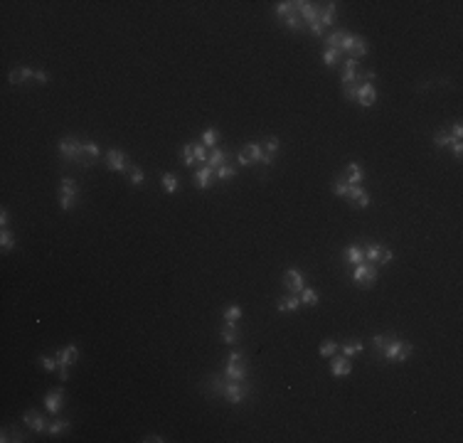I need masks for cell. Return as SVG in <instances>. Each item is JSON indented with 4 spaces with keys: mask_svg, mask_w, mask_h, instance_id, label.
<instances>
[{
    "mask_svg": "<svg viewBox=\"0 0 463 443\" xmlns=\"http://www.w3.org/2000/svg\"><path fill=\"white\" fill-rule=\"evenodd\" d=\"M352 45H355V35H347V32H345V37H343V42H340V52H352Z\"/></svg>",
    "mask_w": 463,
    "mask_h": 443,
    "instance_id": "816d5d0a",
    "label": "cell"
},
{
    "mask_svg": "<svg viewBox=\"0 0 463 443\" xmlns=\"http://www.w3.org/2000/svg\"><path fill=\"white\" fill-rule=\"evenodd\" d=\"M345 177H347V182H350V185H360V182L365 180V172H362L360 163H350V165H347V170H345Z\"/></svg>",
    "mask_w": 463,
    "mask_h": 443,
    "instance_id": "7402d4cb",
    "label": "cell"
},
{
    "mask_svg": "<svg viewBox=\"0 0 463 443\" xmlns=\"http://www.w3.org/2000/svg\"><path fill=\"white\" fill-rule=\"evenodd\" d=\"M301 303H306V305H318V303H320L318 291H313V288H303V291H301Z\"/></svg>",
    "mask_w": 463,
    "mask_h": 443,
    "instance_id": "8d00e7d4",
    "label": "cell"
},
{
    "mask_svg": "<svg viewBox=\"0 0 463 443\" xmlns=\"http://www.w3.org/2000/svg\"><path fill=\"white\" fill-rule=\"evenodd\" d=\"M8 222H10V214H8V209H3L0 212V224H3V229L8 227Z\"/></svg>",
    "mask_w": 463,
    "mask_h": 443,
    "instance_id": "94428289",
    "label": "cell"
},
{
    "mask_svg": "<svg viewBox=\"0 0 463 443\" xmlns=\"http://www.w3.org/2000/svg\"><path fill=\"white\" fill-rule=\"evenodd\" d=\"M212 167L209 165H204V167H200L197 172H195V187L197 190H207L209 187V182H212Z\"/></svg>",
    "mask_w": 463,
    "mask_h": 443,
    "instance_id": "d6986e66",
    "label": "cell"
},
{
    "mask_svg": "<svg viewBox=\"0 0 463 443\" xmlns=\"http://www.w3.org/2000/svg\"><path fill=\"white\" fill-rule=\"evenodd\" d=\"M352 281L360 286V288H372L375 281H377V266L375 264H357L355 271H352Z\"/></svg>",
    "mask_w": 463,
    "mask_h": 443,
    "instance_id": "5b68a950",
    "label": "cell"
},
{
    "mask_svg": "<svg viewBox=\"0 0 463 443\" xmlns=\"http://www.w3.org/2000/svg\"><path fill=\"white\" fill-rule=\"evenodd\" d=\"M451 150H453L456 158H461V153H463V143H461V140H453V143H451Z\"/></svg>",
    "mask_w": 463,
    "mask_h": 443,
    "instance_id": "9f6ffc18",
    "label": "cell"
},
{
    "mask_svg": "<svg viewBox=\"0 0 463 443\" xmlns=\"http://www.w3.org/2000/svg\"><path fill=\"white\" fill-rule=\"evenodd\" d=\"M347 199H352V204H355L357 209H365V207H370V204H372V199H370V194H367V190H365L362 185H352V190H350Z\"/></svg>",
    "mask_w": 463,
    "mask_h": 443,
    "instance_id": "9a60e30c",
    "label": "cell"
},
{
    "mask_svg": "<svg viewBox=\"0 0 463 443\" xmlns=\"http://www.w3.org/2000/svg\"><path fill=\"white\" fill-rule=\"evenodd\" d=\"M239 318H242V308L239 305H227L224 308V323H227V328H237Z\"/></svg>",
    "mask_w": 463,
    "mask_h": 443,
    "instance_id": "cb8c5ba5",
    "label": "cell"
},
{
    "mask_svg": "<svg viewBox=\"0 0 463 443\" xmlns=\"http://www.w3.org/2000/svg\"><path fill=\"white\" fill-rule=\"evenodd\" d=\"M242 360V352H229V357H227V362H239Z\"/></svg>",
    "mask_w": 463,
    "mask_h": 443,
    "instance_id": "6125c7cd",
    "label": "cell"
},
{
    "mask_svg": "<svg viewBox=\"0 0 463 443\" xmlns=\"http://www.w3.org/2000/svg\"><path fill=\"white\" fill-rule=\"evenodd\" d=\"M360 69V62L357 59H352V57H347L345 62H343V84H357V82H362V72H357Z\"/></svg>",
    "mask_w": 463,
    "mask_h": 443,
    "instance_id": "9c48e42d",
    "label": "cell"
},
{
    "mask_svg": "<svg viewBox=\"0 0 463 443\" xmlns=\"http://www.w3.org/2000/svg\"><path fill=\"white\" fill-rule=\"evenodd\" d=\"M224 163H227V150L212 148V153H209V158H207V165H209L212 170H217V167H222Z\"/></svg>",
    "mask_w": 463,
    "mask_h": 443,
    "instance_id": "603a6c76",
    "label": "cell"
},
{
    "mask_svg": "<svg viewBox=\"0 0 463 443\" xmlns=\"http://www.w3.org/2000/svg\"><path fill=\"white\" fill-rule=\"evenodd\" d=\"M69 426H72V423H69L67 418H57V421H52V423L47 426V431H50L52 436H57V433H64V431H69Z\"/></svg>",
    "mask_w": 463,
    "mask_h": 443,
    "instance_id": "f35d334b",
    "label": "cell"
},
{
    "mask_svg": "<svg viewBox=\"0 0 463 443\" xmlns=\"http://www.w3.org/2000/svg\"><path fill=\"white\" fill-rule=\"evenodd\" d=\"M343 256H345V261L352 264V266L365 264V251H362L360 247H345V249H343Z\"/></svg>",
    "mask_w": 463,
    "mask_h": 443,
    "instance_id": "ffe728a7",
    "label": "cell"
},
{
    "mask_svg": "<svg viewBox=\"0 0 463 443\" xmlns=\"http://www.w3.org/2000/svg\"><path fill=\"white\" fill-rule=\"evenodd\" d=\"M0 441H3V443H8V441H25V436L18 431V428H13V431H8V428H3V433H0Z\"/></svg>",
    "mask_w": 463,
    "mask_h": 443,
    "instance_id": "b9f144b4",
    "label": "cell"
},
{
    "mask_svg": "<svg viewBox=\"0 0 463 443\" xmlns=\"http://www.w3.org/2000/svg\"><path fill=\"white\" fill-rule=\"evenodd\" d=\"M350 372H352L350 357L340 355V357H333V360H330V374H333V377H345V374H350Z\"/></svg>",
    "mask_w": 463,
    "mask_h": 443,
    "instance_id": "2e32d148",
    "label": "cell"
},
{
    "mask_svg": "<svg viewBox=\"0 0 463 443\" xmlns=\"http://www.w3.org/2000/svg\"><path fill=\"white\" fill-rule=\"evenodd\" d=\"M128 177H131L133 185H143V180H145V175H143L141 167H131V170H128Z\"/></svg>",
    "mask_w": 463,
    "mask_h": 443,
    "instance_id": "681fc988",
    "label": "cell"
},
{
    "mask_svg": "<svg viewBox=\"0 0 463 443\" xmlns=\"http://www.w3.org/2000/svg\"><path fill=\"white\" fill-rule=\"evenodd\" d=\"M64 406V389H50L45 394V409L50 414H59Z\"/></svg>",
    "mask_w": 463,
    "mask_h": 443,
    "instance_id": "8fae6325",
    "label": "cell"
},
{
    "mask_svg": "<svg viewBox=\"0 0 463 443\" xmlns=\"http://www.w3.org/2000/svg\"><path fill=\"white\" fill-rule=\"evenodd\" d=\"M141 441H143V443H163L165 438H163V436H145V438H141Z\"/></svg>",
    "mask_w": 463,
    "mask_h": 443,
    "instance_id": "91938a15",
    "label": "cell"
},
{
    "mask_svg": "<svg viewBox=\"0 0 463 443\" xmlns=\"http://www.w3.org/2000/svg\"><path fill=\"white\" fill-rule=\"evenodd\" d=\"M23 421H25L32 431H37V433L47 431V421H45V416H42L40 411H35V409H28V411L23 414Z\"/></svg>",
    "mask_w": 463,
    "mask_h": 443,
    "instance_id": "4fadbf2b",
    "label": "cell"
},
{
    "mask_svg": "<svg viewBox=\"0 0 463 443\" xmlns=\"http://www.w3.org/2000/svg\"><path fill=\"white\" fill-rule=\"evenodd\" d=\"M160 182H163V190H165V192H177V190H180V180H177V175H173V172H163Z\"/></svg>",
    "mask_w": 463,
    "mask_h": 443,
    "instance_id": "83f0119b",
    "label": "cell"
},
{
    "mask_svg": "<svg viewBox=\"0 0 463 443\" xmlns=\"http://www.w3.org/2000/svg\"><path fill=\"white\" fill-rule=\"evenodd\" d=\"M264 143H266V155H271V158H274V153L279 150V138H276V136H271V138H266Z\"/></svg>",
    "mask_w": 463,
    "mask_h": 443,
    "instance_id": "f5cc1de1",
    "label": "cell"
},
{
    "mask_svg": "<svg viewBox=\"0 0 463 443\" xmlns=\"http://www.w3.org/2000/svg\"><path fill=\"white\" fill-rule=\"evenodd\" d=\"M343 37H345V32H343V30H335L333 35H328L325 45H328V47H333V50H340V42H343Z\"/></svg>",
    "mask_w": 463,
    "mask_h": 443,
    "instance_id": "ee69618b",
    "label": "cell"
},
{
    "mask_svg": "<svg viewBox=\"0 0 463 443\" xmlns=\"http://www.w3.org/2000/svg\"><path fill=\"white\" fill-rule=\"evenodd\" d=\"M323 62L333 69V67H338V62H340V50H333V47H325V52H323Z\"/></svg>",
    "mask_w": 463,
    "mask_h": 443,
    "instance_id": "e575fe53",
    "label": "cell"
},
{
    "mask_svg": "<svg viewBox=\"0 0 463 443\" xmlns=\"http://www.w3.org/2000/svg\"><path fill=\"white\" fill-rule=\"evenodd\" d=\"M244 153L249 155V160H252V163H264V165H274V158H271V155H266V153L261 150V145H259V143H247Z\"/></svg>",
    "mask_w": 463,
    "mask_h": 443,
    "instance_id": "5bb4252c",
    "label": "cell"
},
{
    "mask_svg": "<svg viewBox=\"0 0 463 443\" xmlns=\"http://www.w3.org/2000/svg\"><path fill=\"white\" fill-rule=\"evenodd\" d=\"M237 163H239V165H242V167H247V165H252V160H249V155H247V153H244V150H242V153H239V155H237Z\"/></svg>",
    "mask_w": 463,
    "mask_h": 443,
    "instance_id": "6f0895ef",
    "label": "cell"
},
{
    "mask_svg": "<svg viewBox=\"0 0 463 443\" xmlns=\"http://www.w3.org/2000/svg\"><path fill=\"white\" fill-rule=\"evenodd\" d=\"M343 96L355 101L357 99V84H343Z\"/></svg>",
    "mask_w": 463,
    "mask_h": 443,
    "instance_id": "f907efd6",
    "label": "cell"
},
{
    "mask_svg": "<svg viewBox=\"0 0 463 443\" xmlns=\"http://www.w3.org/2000/svg\"><path fill=\"white\" fill-rule=\"evenodd\" d=\"M192 150H195V160H197V163H207V158H209V155H207V148H204L202 143H195V145H192Z\"/></svg>",
    "mask_w": 463,
    "mask_h": 443,
    "instance_id": "c3c4849f",
    "label": "cell"
},
{
    "mask_svg": "<svg viewBox=\"0 0 463 443\" xmlns=\"http://www.w3.org/2000/svg\"><path fill=\"white\" fill-rule=\"evenodd\" d=\"M350 190H352V185L347 182V177H345V175L335 177V182H333V192H335L338 197H347V194H350Z\"/></svg>",
    "mask_w": 463,
    "mask_h": 443,
    "instance_id": "484cf974",
    "label": "cell"
},
{
    "mask_svg": "<svg viewBox=\"0 0 463 443\" xmlns=\"http://www.w3.org/2000/svg\"><path fill=\"white\" fill-rule=\"evenodd\" d=\"M182 165H187V167L197 165V160H195V150H192V143H185V145H182Z\"/></svg>",
    "mask_w": 463,
    "mask_h": 443,
    "instance_id": "ab89813d",
    "label": "cell"
},
{
    "mask_svg": "<svg viewBox=\"0 0 463 443\" xmlns=\"http://www.w3.org/2000/svg\"><path fill=\"white\" fill-rule=\"evenodd\" d=\"M222 342H224V345H237V342H239L237 328H224V330H222Z\"/></svg>",
    "mask_w": 463,
    "mask_h": 443,
    "instance_id": "60d3db41",
    "label": "cell"
},
{
    "mask_svg": "<svg viewBox=\"0 0 463 443\" xmlns=\"http://www.w3.org/2000/svg\"><path fill=\"white\" fill-rule=\"evenodd\" d=\"M0 247H3V251H5V254H8V251L15 247V234H13L8 227H5L3 232H0Z\"/></svg>",
    "mask_w": 463,
    "mask_h": 443,
    "instance_id": "1f68e13d",
    "label": "cell"
},
{
    "mask_svg": "<svg viewBox=\"0 0 463 443\" xmlns=\"http://www.w3.org/2000/svg\"><path fill=\"white\" fill-rule=\"evenodd\" d=\"M389 340H392V337H389V335H384V332H382V335H375V337H372V347H375L377 352H382V350L387 347V342H389Z\"/></svg>",
    "mask_w": 463,
    "mask_h": 443,
    "instance_id": "bcb514c9",
    "label": "cell"
},
{
    "mask_svg": "<svg viewBox=\"0 0 463 443\" xmlns=\"http://www.w3.org/2000/svg\"><path fill=\"white\" fill-rule=\"evenodd\" d=\"M209 384H212V389H214L217 394H222L229 404H242V401L249 396V391H252V387H249L247 382H232V379H227L224 374H222V377H209Z\"/></svg>",
    "mask_w": 463,
    "mask_h": 443,
    "instance_id": "6da1fadb",
    "label": "cell"
},
{
    "mask_svg": "<svg viewBox=\"0 0 463 443\" xmlns=\"http://www.w3.org/2000/svg\"><path fill=\"white\" fill-rule=\"evenodd\" d=\"M461 136H463V126H461V121H456V123H453V133H451V138H453V140H461Z\"/></svg>",
    "mask_w": 463,
    "mask_h": 443,
    "instance_id": "db71d44e",
    "label": "cell"
},
{
    "mask_svg": "<svg viewBox=\"0 0 463 443\" xmlns=\"http://www.w3.org/2000/svg\"><path fill=\"white\" fill-rule=\"evenodd\" d=\"M62 194L77 199V197H79V185H77L72 177H64V180H62Z\"/></svg>",
    "mask_w": 463,
    "mask_h": 443,
    "instance_id": "4dcf8cb0",
    "label": "cell"
},
{
    "mask_svg": "<svg viewBox=\"0 0 463 443\" xmlns=\"http://www.w3.org/2000/svg\"><path fill=\"white\" fill-rule=\"evenodd\" d=\"M35 72L37 69H30V67H18L10 72V84H25L30 79H35Z\"/></svg>",
    "mask_w": 463,
    "mask_h": 443,
    "instance_id": "ac0fdd59",
    "label": "cell"
},
{
    "mask_svg": "<svg viewBox=\"0 0 463 443\" xmlns=\"http://www.w3.org/2000/svg\"><path fill=\"white\" fill-rule=\"evenodd\" d=\"M394 259V254H392V249H387L382 242H372L367 249H365V261H370V264H389Z\"/></svg>",
    "mask_w": 463,
    "mask_h": 443,
    "instance_id": "8992f818",
    "label": "cell"
},
{
    "mask_svg": "<svg viewBox=\"0 0 463 443\" xmlns=\"http://www.w3.org/2000/svg\"><path fill=\"white\" fill-rule=\"evenodd\" d=\"M224 377L232 379V382H247V364H244L242 360H239V362H227Z\"/></svg>",
    "mask_w": 463,
    "mask_h": 443,
    "instance_id": "7c38bea8",
    "label": "cell"
},
{
    "mask_svg": "<svg viewBox=\"0 0 463 443\" xmlns=\"http://www.w3.org/2000/svg\"><path fill=\"white\" fill-rule=\"evenodd\" d=\"M451 143H453V138L448 136V131H438V133L434 136V145H436L438 150H443V148H451Z\"/></svg>",
    "mask_w": 463,
    "mask_h": 443,
    "instance_id": "d590c367",
    "label": "cell"
},
{
    "mask_svg": "<svg viewBox=\"0 0 463 443\" xmlns=\"http://www.w3.org/2000/svg\"><path fill=\"white\" fill-rule=\"evenodd\" d=\"M414 352V345L411 342H404V340H397V337H392L389 342H387V347L379 352L387 362H404V360H409V355Z\"/></svg>",
    "mask_w": 463,
    "mask_h": 443,
    "instance_id": "3957f363",
    "label": "cell"
},
{
    "mask_svg": "<svg viewBox=\"0 0 463 443\" xmlns=\"http://www.w3.org/2000/svg\"><path fill=\"white\" fill-rule=\"evenodd\" d=\"M370 52V47H367V42H365V37H360V35H355V45H352V59H360V57H365Z\"/></svg>",
    "mask_w": 463,
    "mask_h": 443,
    "instance_id": "f546056e",
    "label": "cell"
},
{
    "mask_svg": "<svg viewBox=\"0 0 463 443\" xmlns=\"http://www.w3.org/2000/svg\"><path fill=\"white\" fill-rule=\"evenodd\" d=\"M55 355L59 360V379L67 382L69 379V367L77 364V360H79V350H77V345H67V347L57 350Z\"/></svg>",
    "mask_w": 463,
    "mask_h": 443,
    "instance_id": "277c9868",
    "label": "cell"
},
{
    "mask_svg": "<svg viewBox=\"0 0 463 443\" xmlns=\"http://www.w3.org/2000/svg\"><path fill=\"white\" fill-rule=\"evenodd\" d=\"M362 109H370L375 101H377V89H375V84L372 82H362V84H357V99H355Z\"/></svg>",
    "mask_w": 463,
    "mask_h": 443,
    "instance_id": "52a82bcc",
    "label": "cell"
},
{
    "mask_svg": "<svg viewBox=\"0 0 463 443\" xmlns=\"http://www.w3.org/2000/svg\"><path fill=\"white\" fill-rule=\"evenodd\" d=\"M298 10V3H291V0H281V3H276V8H274V13L279 15V18H289V15H293Z\"/></svg>",
    "mask_w": 463,
    "mask_h": 443,
    "instance_id": "d4e9b609",
    "label": "cell"
},
{
    "mask_svg": "<svg viewBox=\"0 0 463 443\" xmlns=\"http://www.w3.org/2000/svg\"><path fill=\"white\" fill-rule=\"evenodd\" d=\"M276 308L281 310V313H293V310H298L301 308V298L296 296V293H289V296H284V298H279L276 301Z\"/></svg>",
    "mask_w": 463,
    "mask_h": 443,
    "instance_id": "e0dca14e",
    "label": "cell"
},
{
    "mask_svg": "<svg viewBox=\"0 0 463 443\" xmlns=\"http://www.w3.org/2000/svg\"><path fill=\"white\" fill-rule=\"evenodd\" d=\"M318 20H320L323 30H325V28H330V25H333V20H335V3H328V5H325V10H323V13H318Z\"/></svg>",
    "mask_w": 463,
    "mask_h": 443,
    "instance_id": "4316f807",
    "label": "cell"
},
{
    "mask_svg": "<svg viewBox=\"0 0 463 443\" xmlns=\"http://www.w3.org/2000/svg\"><path fill=\"white\" fill-rule=\"evenodd\" d=\"M59 153L64 160H77L79 165H89V158L84 155V148H82V140H77L74 136H64L59 140Z\"/></svg>",
    "mask_w": 463,
    "mask_h": 443,
    "instance_id": "7a4b0ae2",
    "label": "cell"
},
{
    "mask_svg": "<svg viewBox=\"0 0 463 443\" xmlns=\"http://www.w3.org/2000/svg\"><path fill=\"white\" fill-rule=\"evenodd\" d=\"M284 286H286L289 293H301V291L306 288V276H303L298 269H289V271L284 274Z\"/></svg>",
    "mask_w": 463,
    "mask_h": 443,
    "instance_id": "ba28073f",
    "label": "cell"
},
{
    "mask_svg": "<svg viewBox=\"0 0 463 443\" xmlns=\"http://www.w3.org/2000/svg\"><path fill=\"white\" fill-rule=\"evenodd\" d=\"M106 167H109V170H116V172L131 170V167H128V158H126V153H121V150H116V148H111V150L106 153Z\"/></svg>",
    "mask_w": 463,
    "mask_h": 443,
    "instance_id": "30bf717a",
    "label": "cell"
},
{
    "mask_svg": "<svg viewBox=\"0 0 463 443\" xmlns=\"http://www.w3.org/2000/svg\"><path fill=\"white\" fill-rule=\"evenodd\" d=\"M338 352V342H333V340H325L323 345H320V355L323 357H333Z\"/></svg>",
    "mask_w": 463,
    "mask_h": 443,
    "instance_id": "7dc6e473",
    "label": "cell"
},
{
    "mask_svg": "<svg viewBox=\"0 0 463 443\" xmlns=\"http://www.w3.org/2000/svg\"><path fill=\"white\" fill-rule=\"evenodd\" d=\"M82 148H84V155H87V158H99V153H101V150H99V145H96L94 140L82 143Z\"/></svg>",
    "mask_w": 463,
    "mask_h": 443,
    "instance_id": "f6af8a7d",
    "label": "cell"
},
{
    "mask_svg": "<svg viewBox=\"0 0 463 443\" xmlns=\"http://www.w3.org/2000/svg\"><path fill=\"white\" fill-rule=\"evenodd\" d=\"M308 28H311V32H313V35H318V37H320V35L325 32V30H323V25H320V20H316V23H311Z\"/></svg>",
    "mask_w": 463,
    "mask_h": 443,
    "instance_id": "11a10c76",
    "label": "cell"
},
{
    "mask_svg": "<svg viewBox=\"0 0 463 443\" xmlns=\"http://www.w3.org/2000/svg\"><path fill=\"white\" fill-rule=\"evenodd\" d=\"M35 79H37L40 84H47V82H50V77H47V72H42V69H37V72H35Z\"/></svg>",
    "mask_w": 463,
    "mask_h": 443,
    "instance_id": "680465c9",
    "label": "cell"
},
{
    "mask_svg": "<svg viewBox=\"0 0 463 443\" xmlns=\"http://www.w3.org/2000/svg\"><path fill=\"white\" fill-rule=\"evenodd\" d=\"M40 364H42L45 372H55V369H59V360H57V355H55V357H52V355H42V357H40Z\"/></svg>",
    "mask_w": 463,
    "mask_h": 443,
    "instance_id": "74e56055",
    "label": "cell"
},
{
    "mask_svg": "<svg viewBox=\"0 0 463 443\" xmlns=\"http://www.w3.org/2000/svg\"><path fill=\"white\" fill-rule=\"evenodd\" d=\"M217 140H219V133H217V128H207L204 133H202V145L204 148H217Z\"/></svg>",
    "mask_w": 463,
    "mask_h": 443,
    "instance_id": "836d02e7",
    "label": "cell"
},
{
    "mask_svg": "<svg viewBox=\"0 0 463 443\" xmlns=\"http://www.w3.org/2000/svg\"><path fill=\"white\" fill-rule=\"evenodd\" d=\"M284 25H286L291 32H301V30H303V23H301L298 15H289V18H284Z\"/></svg>",
    "mask_w": 463,
    "mask_h": 443,
    "instance_id": "7bdbcfd3",
    "label": "cell"
},
{
    "mask_svg": "<svg viewBox=\"0 0 463 443\" xmlns=\"http://www.w3.org/2000/svg\"><path fill=\"white\" fill-rule=\"evenodd\" d=\"M298 10H301V15H303V20H306L308 25L318 20V8H316L313 3H306V0H298Z\"/></svg>",
    "mask_w": 463,
    "mask_h": 443,
    "instance_id": "44dd1931",
    "label": "cell"
},
{
    "mask_svg": "<svg viewBox=\"0 0 463 443\" xmlns=\"http://www.w3.org/2000/svg\"><path fill=\"white\" fill-rule=\"evenodd\" d=\"M214 177H217V180H232V177H237V167L224 163L222 167H217V170H214Z\"/></svg>",
    "mask_w": 463,
    "mask_h": 443,
    "instance_id": "d6a6232c",
    "label": "cell"
},
{
    "mask_svg": "<svg viewBox=\"0 0 463 443\" xmlns=\"http://www.w3.org/2000/svg\"><path fill=\"white\" fill-rule=\"evenodd\" d=\"M362 350H365L362 340H350V342H345V345L340 347V352H343L345 357H355V355H360Z\"/></svg>",
    "mask_w": 463,
    "mask_h": 443,
    "instance_id": "f1b7e54d",
    "label": "cell"
}]
</instances>
